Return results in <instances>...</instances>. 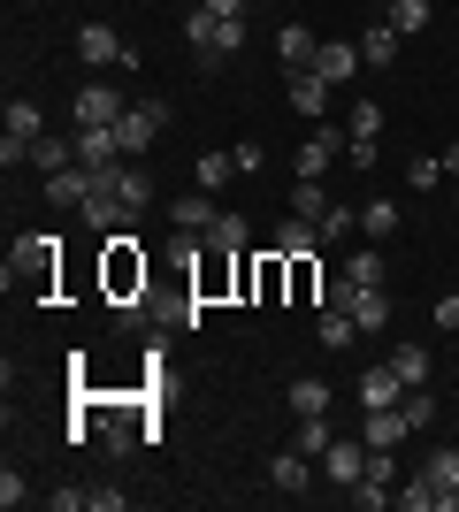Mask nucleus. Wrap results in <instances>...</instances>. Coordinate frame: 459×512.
Masks as SVG:
<instances>
[{
    "instance_id": "nucleus-1",
    "label": "nucleus",
    "mask_w": 459,
    "mask_h": 512,
    "mask_svg": "<svg viewBox=\"0 0 459 512\" xmlns=\"http://www.w3.org/2000/svg\"><path fill=\"white\" fill-rule=\"evenodd\" d=\"M54 268H62V237H23L8 253V291H31V299H54Z\"/></svg>"
},
{
    "instance_id": "nucleus-2",
    "label": "nucleus",
    "mask_w": 459,
    "mask_h": 512,
    "mask_svg": "<svg viewBox=\"0 0 459 512\" xmlns=\"http://www.w3.org/2000/svg\"><path fill=\"white\" fill-rule=\"evenodd\" d=\"M146 253H138V230L123 222V230H108V299L115 306H131V299H146Z\"/></svg>"
},
{
    "instance_id": "nucleus-3",
    "label": "nucleus",
    "mask_w": 459,
    "mask_h": 512,
    "mask_svg": "<svg viewBox=\"0 0 459 512\" xmlns=\"http://www.w3.org/2000/svg\"><path fill=\"white\" fill-rule=\"evenodd\" d=\"M184 46H192L199 62H230L245 46V23H230V16H207V8H192L184 16Z\"/></svg>"
},
{
    "instance_id": "nucleus-4",
    "label": "nucleus",
    "mask_w": 459,
    "mask_h": 512,
    "mask_svg": "<svg viewBox=\"0 0 459 512\" xmlns=\"http://www.w3.org/2000/svg\"><path fill=\"white\" fill-rule=\"evenodd\" d=\"M169 130V107L161 100H138V107H123V123H115V146H123V161H138V153L153 146Z\"/></svg>"
},
{
    "instance_id": "nucleus-5",
    "label": "nucleus",
    "mask_w": 459,
    "mask_h": 512,
    "mask_svg": "<svg viewBox=\"0 0 459 512\" xmlns=\"http://www.w3.org/2000/svg\"><path fill=\"white\" fill-rule=\"evenodd\" d=\"M352 505H368V512L398 505V451H375L368 444V474L352 482Z\"/></svg>"
},
{
    "instance_id": "nucleus-6",
    "label": "nucleus",
    "mask_w": 459,
    "mask_h": 512,
    "mask_svg": "<svg viewBox=\"0 0 459 512\" xmlns=\"http://www.w3.org/2000/svg\"><path fill=\"white\" fill-rule=\"evenodd\" d=\"M345 146H352V130L345 123H322L299 153H291V169H299V176H329L337 161H345Z\"/></svg>"
},
{
    "instance_id": "nucleus-7",
    "label": "nucleus",
    "mask_w": 459,
    "mask_h": 512,
    "mask_svg": "<svg viewBox=\"0 0 459 512\" xmlns=\"http://www.w3.org/2000/svg\"><path fill=\"white\" fill-rule=\"evenodd\" d=\"M77 62H85V69H123V62H131V46L115 39V23H77Z\"/></svg>"
},
{
    "instance_id": "nucleus-8",
    "label": "nucleus",
    "mask_w": 459,
    "mask_h": 512,
    "mask_svg": "<svg viewBox=\"0 0 459 512\" xmlns=\"http://www.w3.org/2000/svg\"><path fill=\"white\" fill-rule=\"evenodd\" d=\"M368 474V436H337V444L322 451V482H337V490H352Z\"/></svg>"
},
{
    "instance_id": "nucleus-9",
    "label": "nucleus",
    "mask_w": 459,
    "mask_h": 512,
    "mask_svg": "<svg viewBox=\"0 0 459 512\" xmlns=\"http://www.w3.org/2000/svg\"><path fill=\"white\" fill-rule=\"evenodd\" d=\"M123 107H131V100H123L115 85H85V92H77V130H115V123H123Z\"/></svg>"
},
{
    "instance_id": "nucleus-10",
    "label": "nucleus",
    "mask_w": 459,
    "mask_h": 512,
    "mask_svg": "<svg viewBox=\"0 0 459 512\" xmlns=\"http://www.w3.org/2000/svg\"><path fill=\"white\" fill-rule=\"evenodd\" d=\"M77 214H85L92 230H123V222H138V214H131V199L115 192L108 176H100V184H92V192H85V207H77Z\"/></svg>"
},
{
    "instance_id": "nucleus-11",
    "label": "nucleus",
    "mask_w": 459,
    "mask_h": 512,
    "mask_svg": "<svg viewBox=\"0 0 459 512\" xmlns=\"http://www.w3.org/2000/svg\"><path fill=\"white\" fill-rule=\"evenodd\" d=\"M215 192H184V199H169V222H176V237H207L215 230Z\"/></svg>"
},
{
    "instance_id": "nucleus-12",
    "label": "nucleus",
    "mask_w": 459,
    "mask_h": 512,
    "mask_svg": "<svg viewBox=\"0 0 459 512\" xmlns=\"http://www.w3.org/2000/svg\"><path fill=\"white\" fill-rule=\"evenodd\" d=\"M77 169H92V176H115V169H123L115 130H77Z\"/></svg>"
},
{
    "instance_id": "nucleus-13",
    "label": "nucleus",
    "mask_w": 459,
    "mask_h": 512,
    "mask_svg": "<svg viewBox=\"0 0 459 512\" xmlns=\"http://www.w3.org/2000/svg\"><path fill=\"white\" fill-rule=\"evenodd\" d=\"M360 406H368V413L406 406V383H398V367H391V360H383V367H360Z\"/></svg>"
},
{
    "instance_id": "nucleus-14",
    "label": "nucleus",
    "mask_w": 459,
    "mask_h": 512,
    "mask_svg": "<svg viewBox=\"0 0 459 512\" xmlns=\"http://www.w3.org/2000/svg\"><path fill=\"white\" fill-rule=\"evenodd\" d=\"M314 69H322L329 85H352V77H360V39H322V54H314Z\"/></svg>"
},
{
    "instance_id": "nucleus-15",
    "label": "nucleus",
    "mask_w": 459,
    "mask_h": 512,
    "mask_svg": "<svg viewBox=\"0 0 459 512\" xmlns=\"http://www.w3.org/2000/svg\"><path fill=\"white\" fill-rule=\"evenodd\" d=\"M329 77L322 69H291V107H299V115H314V123H329Z\"/></svg>"
},
{
    "instance_id": "nucleus-16",
    "label": "nucleus",
    "mask_w": 459,
    "mask_h": 512,
    "mask_svg": "<svg viewBox=\"0 0 459 512\" xmlns=\"http://www.w3.org/2000/svg\"><path fill=\"white\" fill-rule=\"evenodd\" d=\"M314 245H322V222H306V214H284V222H276V237H268V253H284V260L314 253Z\"/></svg>"
},
{
    "instance_id": "nucleus-17",
    "label": "nucleus",
    "mask_w": 459,
    "mask_h": 512,
    "mask_svg": "<svg viewBox=\"0 0 459 512\" xmlns=\"http://www.w3.org/2000/svg\"><path fill=\"white\" fill-rule=\"evenodd\" d=\"M92 184H100V176H92V169H77V161H69V169H54V176H46V207H85V192H92Z\"/></svg>"
},
{
    "instance_id": "nucleus-18",
    "label": "nucleus",
    "mask_w": 459,
    "mask_h": 512,
    "mask_svg": "<svg viewBox=\"0 0 459 512\" xmlns=\"http://www.w3.org/2000/svg\"><path fill=\"white\" fill-rule=\"evenodd\" d=\"M360 436H368L375 451H398L406 436H414V421H406V406H383V413H368V421H360Z\"/></svg>"
},
{
    "instance_id": "nucleus-19",
    "label": "nucleus",
    "mask_w": 459,
    "mask_h": 512,
    "mask_svg": "<svg viewBox=\"0 0 459 512\" xmlns=\"http://www.w3.org/2000/svg\"><path fill=\"white\" fill-rule=\"evenodd\" d=\"M268 482H276L284 497H299L306 482H314V459H306L299 444H291V451H276V459H268Z\"/></svg>"
},
{
    "instance_id": "nucleus-20",
    "label": "nucleus",
    "mask_w": 459,
    "mask_h": 512,
    "mask_svg": "<svg viewBox=\"0 0 459 512\" xmlns=\"http://www.w3.org/2000/svg\"><path fill=\"white\" fill-rule=\"evenodd\" d=\"M314 54H322V39H314L306 23H284V31H276V62L284 69H314Z\"/></svg>"
},
{
    "instance_id": "nucleus-21",
    "label": "nucleus",
    "mask_w": 459,
    "mask_h": 512,
    "mask_svg": "<svg viewBox=\"0 0 459 512\" xmlns=\"http://www.w3.org/2000/svg\"><path fill=\"white\" fill-rule=\"evenodd\" d=\"M398 46H406V39H398L391 23H368V31H360V62H368V69H391Z\"/></svg>"
},
{
    "instance_id": "nucleus-22",
    "label": "nucleus",
    "mask_w": 459,
    "mask_h": 512,
    "mask_svg": "<svg viewBox=\"0 0 459 512\" xmlns=\"http://www.w3.org/2000/svg\"><path fill=\"white\" fill-rule=\"evenodd\" d=\"M108 184H115L123 199H131V214H146V207H153V176H146V161H123V169H115Z\"/></svg>"
},
{
    "instance_id": "nucleus-23",
    "label": "nucleus",
    "mask_w": 459,
    "mask_h": 512,
    "mask_svg": "<svg viewBox=\"0 0 459 512\" xmlns=\"http://www.w3.org/2000/svg\"><path fill=\"white\" fill-rule=\"evenodd\" d=\"M429 16H437L429 0H383V23H391L398 39H414V31H429Z\"/></svg>"
},
{
    "instance_id": "nucleus-24",
    "label": "nucleus",
    "mask_w": 459,
    "mask_h": 512,
    "mask_svg": "<svg viewBox=\"0 0 459 512\" xmlns=\"http://www.w3.org/2000/svg\"><path fill=\"white\" fill-rule=\"evenodd\" d=\"M69 161H77V138H62V130H46L39 146H31V169H39V176H54V169H69Z\"/></svg>"
},
{
    "instance_id": "nucleus-25",
    "label": "nucleus",
    "mask_w": 459,
    "mask_h": 512,
    "mask_svg": "<svg viewBox=\"0 0 459 512\" xmlns=\"http://www.w3.org/2000/svg\"><path fill=\"white\" fill-rule=\"evenodd\" d=\"M398 505L406 512H452V490H437V482L421 474V482H398Z\"/></svg>"
},
{
    "instance_id": "nucleus-26",
    "label": "nucleus",
    "mask_w": 459,
    "mask_h": 512,
    "mask_svg": "<svg viewBox=\"0 0 459 512\" xmlns=\"http://www.w3.org/2000/svg\"><path fill=\"white\" fill-rule=\"evenodd\" d=\"M391 367H398V383L421 390L429 383V344H391Z\"/></svg>"
},
{
    "instance_id": "nucleus-27",
    "label": "nucleus",
    "mask_w": 459,
    "mask_h": 512,
    "mask_svg": "<svg viewBox=\"0 0 459 512\" xmlns=\"http://www.w3.org/2000/svg\"><path fill=\"white\" fill-rule=\"evenodd\" d=\"M291 444H299L306 459H314V467H322V451L337 444V428H329V413H306V421H299V436H291Z\"/></svg>"
},
{
    "instance_id": "nucleus-28",
    "label": "nucleus",
    "mask_w": 459,
    "mask_h": 512,
    "mask_svg": "<svg viewBox=\"0 0 459 512\" xmlns=\"http://www.w3.org/2000/svg\"><path fill=\"white\" fill-rule=\"evenodd\" d=\"M398 222H406V214H398V199H368V207H360V230H368L375 245H383V237H398Z\"/></svg>"
},
{
    "instance_id": "nucleus-29",
    "label": "nucleus",
    "mask_w": 459,
    "mask_h": 512,
    "mask_svg": "<svg viewBox=\"0 0 459 512\" xmlns=\"http://www.w3.org/2000/svg\"><path fill=\"white\" fill-rule=\"evenodd\" d=\"M352 321H360V337H368V329H383V321H391V291H383V283H375V291H360V299H352Z\"/></svg>"
},
{
    "instance_id": "nucleus-30",
    "label": "nucleus",
    "mask_w": 459,
    "mask_h": 512,
    "mask_svg": "<svg viewBox=\"0 0 459 512\" xmlns=\"http://www.w3.org/2000/svg\"><path fill=\"white\" fill-rule=\"evenodd\" d=\"M291 299H299V306H322V268H314V253L291 260Z\"/></svg>"
},
{
    "instance_id": "nucleus-31",
    "label": "nucleus",
    "mask_w": 459,
    "mask_h": 512,
    "mask_svg": "<svg viewBox=\"0 0 459 512\" xmlns=\"http://www.w3.org/2000/svg\"><path fill=\"white\" fill-rule=\"evenodd\" d=\"M291 214H306V222H322V214H329L322 176H299V184H291Z\"/></svg>"
},
{
    "instance_id": "nucleus-32",
    "label": "nucleus",
    "mask_w": 459,
    "mask_h": 512,
    "mask_svg": "<svg viewBox=\"0 0 459 512\" xmlns=\"http://www.w3.org/2000/svg\"><path fill=\"white\" fill-rule=\"evenodd\" d=\"M352 337H360V321H352L345 306H322V352H345Z\"/></svg>"
},
{
    "instance_id": "nucleus-33",
    "label": "nucleus",
    "mask_w": 459,
    "mask_h": 512,
    "mask_svg": "<svg viewBox=\"0 0 459 512\" xmlns=\"http://www.w3.org/2000/svg\"><path fill=\"white\" fill-rule=\"evenodd\" d=\"M291 413H299V421L306 413H329V383L322 375H299V383H291Z\"/></svg>"
},
{
    "instance_id": "nucleus-34",
    "label": "nucleus",
    "mask_w": 459,
    "mask_h": 512,
    "mask_svg": "<svg viewBox=\"0 0 459 512\" xmlns=\"http://www.w3.org/2000/svg\"><path fill=\"white\" fill-rule=\"evenodd\" d=\"M421 474H429L437 490H452V505H459V451H452V444H437V451H429V467H421Z\"/></svg>"
},
{
    "instance_id": "nucleus-35",
    "label": "nucleus",
    "mask_w": 459,
    "mask_h": 512,
    "mask_svg": "<svg viewBox=\"0 0 459 512\" xmlns=\"http://www.w3.org/2000/svg\"><path fill=\"white\" fill-rule=\"evenodd\" d=\"M352 230H360V207H345V199H329V214H322V245H345Z\"/></svg>"
},
{
    "instance_id": "nucleus-36",
    "label": "nucleus",
    "mask_w": 459,
    "mask_h": 512,
    "mask_svg": "<svg viewBox=\"0 0 459 512\" xmlns=\"http://www.w3.org/2000/svg\"><path fill=\"white\" fill-rule=\"evenodd\" d=\"M245 214H215V230H207V245H222V253H245Z\"/></svg>"
},
{
    "instance_id": "nucleus-37",
    "label": "nucleus",
    "mask_w": 459,
    "mask_h": 512,
    "mask_svg": "<svg viewBox=\"0 0 459 512\" xmlns=\"http://www.w3.org/2000/svg\"><path fill=\"white\" fill-rule=\"evenodd\" d=\"M230 176H238V161H230V153H199V192H222Z\"/></svg>"
},
{
    "instance_id": "nucleus-38",
    "label": "nucleus",
    "mask_w": 459,
    "mask_h": 512,
    "mask_svg": "<svg viewBox=\"0 0 459 512\" xmlns=\"http://www.w3.org/2000/svg\"><path fill=\"white\" fill-rule=\"evenodd\" d=\"M406 184H414V192H437V184H444V161H437V153H414V161H406Z\"/></svg>"
},
{
    "instance_id": "nucleus-39",
    "label": "nucleus",
    "mask_w": 459,
    "mask_h": 512,
    "mask_svg": "<svg viewBox=\"0 0 459 512\" xmlns=\"http://www.w3.org/2000/svg\"><path fill=\"white\" fill-rule=\"evenodd\" d=\"M345 130H352V138H383V100H360L345 115Z\"/></svg>"
},
{
    "instance_id": "nucleus-40",
    "label": "nucleus",
    "mask_w": 459,
    "mask_h": 512,
    "mask_svg": "<svg viewBox=\"0 0 459 512\" xmlns=\"http://www.w3.org/2000/svg\"><path fill=\"white\" fill-rule=\"evenodd\" d=\"M345 276H352V283H368V291H375V283H383V253H375V245H360V253L345 260Z\"/></svg>"
},
{
    "instance_id": "nucleus-41",
    "label": "nucleus",
    "mask_w": 459,
    "mask_h": 512,
    "mask_svg": "<svg viewBox=\"0 0 459 512\" xmlns=\"http://www.w3.org/2000/svg\"><path fill=\"white\" fill-rule=\"evenodd\" d=\"M0 505H8V512H16V505H31V482H23L16 467H0Z\"/></svg>"
},
{
    "instance_id": "nucleus-42",
    "label": "nucleus",
    "mask_w": 459,
    "mask_h": 512,
    "mask_svg": "<svg viewBox=\"0 0 459 512\" xmlns=\"http://www.w3.org/2000/svg\"><path fill=\"white\" fill-rule=\"evenodd\" d=\"M406 421H414V428H429V421H437V398H429V383H421V390H406Z\"/></svg>"
},
{
    "instance_id": "nucleus-43",
    "label": "nucleus",
    "mask_w": 459,
    "mask_h": 512,
    "mask_svg": "<svg viewBox=\"0 0 459 512\" xmlns=\"http://www.w3.org/2000/svg\"><path fill=\"white\" fill-rule=\"evenodd\" d=\"M230 161H238V176H261V161H268V153L253 146V138H245V146H230Z\"/></svg>"
},
{
    "instance_id": "nucleus-44",
    "label": "nucleus",
    "mask_w": 459,
    "mask_h": 512,
    "mask_svg": "<svg viewBox=\"0 0 459 512\" xmlns=\"http://www.w3.org/2000/svg\"><path fill=\"white\" fill-rule=\"evenodd\" d=\"M54 512H92V490L77 482V490H54Z\"/></svg>"
},
{
    "instance_id": "nucleus-45",
    "label": "nucleus",
    "mask_w": 459,
    "mask_h": 512,
    "mask_svg": "<svg viewBox=\"0 0 459 512\" xmlns=\"http://www.w3.org/2000/svg\"><path fill=\"white\" fill-rule=\"evenodd\" d=\"M429 321H437L444 337H452V329H459V291H452V299H437V306H429Z\"/></svg>"
},
{
    "instance_id": "nucleus-46",
    "label": "nucleus",
    "mask_w": 459,
    "mask_h": 512,
    "mask_svg": "<svg viewBox=\"0 0 459 512\" xmlns=\"http://www.w3.org/2000/svg\"><path fill=\"white\" fill-rule=\"evenodd\" d=\"M207 16H230V23H245V0H199Z\"/></svg>"
},
{
    "instance_id": "nucleus-47",
    "label": "nucleus",
    "mask_w": 459,
    "mask_h": 512,
    "mask_svg": "<svg viewBox=\"0 0 459 512\" xmlns=\"http://www.w3.org/2000/svg\"><path fill=\"white\" fill-rule=\"evenodd\" d=\"M444 176H459V146H444Z\"/></svg>"
},
{
    "instance_id": "nucleus-48",
    "label": "nucleus",
    "mask_w": 459,
    "mask_h": 512,
    "mask_svg": "<svg viewBox=\"0 0 459 512\" xmlns=\"http://www.w3.org/2000/svg\"><path fill=\"white\" fill-rule=\"evenodd\" d=\"M452 207H459V192H452Z\"/></svg>"
}]
</instances>
